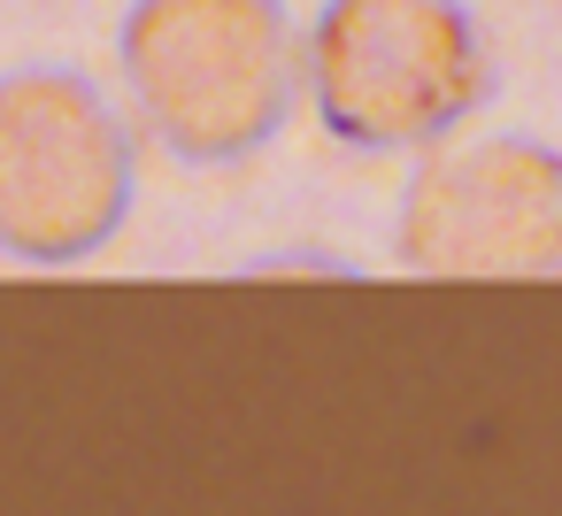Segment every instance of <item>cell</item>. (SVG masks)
Listing matches in <instances>:
<instances>
[{"mask_svg":"<svg viewBox=\"0 0 562 516\" xmlns=\"http://www.w3.org/2000/svg\"><path fill=\"white\" fill-rule=\"evenodd\" d=\"M116 63L147 139L193 170L262 155L301 93L285 0H132Z\"/></svg>","mask_w":562,"mask_h":516,"instance_id":"cell-1","label":"cell"},{"mask_svg":"<svg viewBox=\"0 0 562 516\" xmlns=\"http://www.w3.org/2000/svg\"><path fill=\"white\" fill-rule=\"evenodd\" d=\"M301 78L324 132L362 155L431 147L493 93V63L462 0H324Z\"/></svg>","mask_w":562,"mask_h":516,"instance_id":"cell-2","label":"cell"},{"mask_svg":"<svg viewBox=\"0 0 562 516\" xmlns=\"http://www.w3.org/2000/svg\"><path fill=\"white\" fill-rule=\"evenodd\" d=\"M132 216V132L78 70L0 78V255L63 270Z\"/></svg>","mask_w":562,"mask_h":516,"instance_id":"cell-3","label":"cell"},{"mask_svg":"<svg viewBox=\"0 0 562 516\" xmlns=\"http://www.w3.org/2000/svg\"><path fill=\"white\" fill-rule=\"evenodd\" d=\"M393 255L416 278H562V155L524 132L424 155Z\"/></svg>","mask_w":562,"mask_h":516,"instance_id":"cell-4","label":"cell"}]
</instances>
